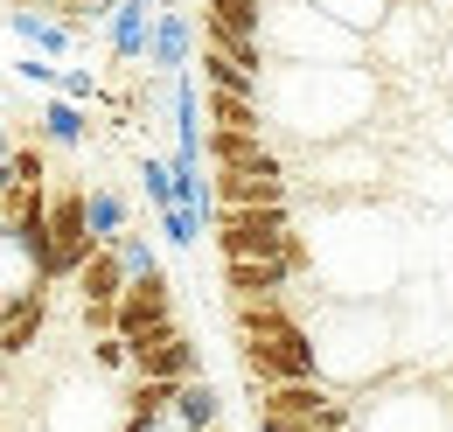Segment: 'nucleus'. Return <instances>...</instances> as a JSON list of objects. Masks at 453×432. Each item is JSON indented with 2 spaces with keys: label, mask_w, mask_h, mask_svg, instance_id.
I'll use <instances>...</instances> for the list:
<instances>
[{
  "label": "nucleus",
  "mask_w": 453,
  "mask_h": 432,
  "mask_svg": "<svg viewBox=\"0 0 453 432\" xmlns=\"http://www.w3.org/2000/svg\"><path fill=\"white\" fill-rule=\"evenodd\" d=\"M377 105H384V77L370 63H265V77H258L265 126H286L307 147L363 133Z\"/></svg>",
  "instance_id": "nucleus-1"
},
{
  "label": "nucleus",
  "mask_w": 453,
  "mask_h": 432,
  "mask_svg": "<svg viewBox=\"0 0 453 432\" xmlns=\"http://www.w3.org/2000/svg\"><path fill=\"white\" fill-rule=\"evenodd\" d=\"M258 50H265V63H363V35L307 0H265Z\"/></svg>",
  "instance_id": "nucleus-2"
},
{
  "label": "nucleus",
  "mask_w": 453,
  "mask_h": 432,
  "mask_svg": "<svg viewBox=\"0 0 453 432\" xmlns=\"http://www.w3.org/2000/svg\"><path fill=\"white\" fill-rule=\"evenodd\" d=\"M349 397H356V432H453V390L404 377V370L363 383Z\"/></svg>",
  "instance_id": "nucleus-3"
},
{
  "label": "nucleus",
  "mask_w": 453,
  "mask_h": 432,
  "mask_svg": "<svg viewBox=\"0 0 453 432\" xmlns=\"http://www.w3.org/2000/svg\"><path fill=\"white\" fill-rule=\"evenodd\" d=\"M210 244H217V258H280L300 244V216H293V203L210 210Z\"/></svg>",
  "instance_id": "nucleus-4"
},
{
  "label": "nucleus",
  "mask_w": 453,
  "mask_h": 432,
  "mask_svg": "<svg viewBox=\"0 0 453 432\" xmlns=\"http://www.w3.org/2000/svg\"><path fill=\"white\" fill-rule=\"evenodd\" d=\"M181 328V307H174V286L168 272H140V279H126V293L112 300V335L126 349H147V342H161Z\"/></svg>",
  "instance_id": "nucleus-5"
},
{
  "label": "nucleus",
  "mask_w": 453,
  "mask_h": 432,
  "mask_svg": "<svg viewBox=\"0 0 453 432\" xmlns=\"http://www.w3.org/2000/svg\"><path fill=\"white\" fill-rule=\"evenodd\" d=\"M91 258V223H84V181L50 189V258H42V286H63L70 272Z\"/></svg>",
  "instance_id": "nucleus-6"
},
{
  "label": "nucleus",
  "mask_w": 453,
  "mask_h": 432,
  "mask_svg": "<svg viewBox=\"0 0 453 432\" xmlns=\"http://www.w3.org/2000/svg\"><path fill=\"white\" fill-rule=\"evenodd\" d=\"M50 293L57 286H21L14 300H0V363H21V356H35L42 349V335H50Z\"/></svg>",
  "instance_id": "nucleus-7"
},
{
  "label": "nucleus",
  "mask_w": 453,
  "mask_h": 432,
  "mask_svg": "<svg viewBox=\"0 0 453 432\" xmlns=\"http://www.w3.org/2000/svg\"><path fill=\"white\" fill-rule=\"evenodd\" d=\"M265 203H293L286 167H217L210 174V210H265Z\"/></svg>",
  "instance_id": "nucleus-8"
},
{
  "label": "nucleus",
  "mask_w": 453,
  "mask_h": 432,
  "mask_svg": "<svg viewBox=\"0 0 453 432\" xmlns=\"http://www.w3.org/2000/svg\"><path fill=\"white\" fill-rule=\"evenodd\" d=\"M188 56H196V14L188 7H161L154 21H147V77H181L188 70Z\"/></svg>",
  "instance_id": "nucleus-9"
},
{
  "label": "nucleus",
  "mask_w": 453,
  "mask_h": 432,
  "mask_svg": "<svg viewBox=\"0 0 453 432\" xmlns=\"http://www.w3.org/2000/svg\"><path fill=\"white\" fill-rule=\"evenodd\" d=\"M126 370L133 377H161V383H188V377H203V342L188 328H174V335L147 342V349H126Z\"/></svg>",
  "instance_id": "nucleus-10"
},
{
  "label": "nucleus",
  "mask_w": 453,
  "mask_h": 432,
  "mask_svg": "<svg viewBox=\"0 0 453 432\" xmlns=\"http://www.w3.org/2000/svg\"><path fill=\"white\" fill-rule=\"evenodd\" d=\"M196 154L210 167H286L280 147H273V133H217V126H203Z\"/></svg>",
  "instance_id": "nucleus-11"
},
{
  "label": "nucleus",
  "mask_w": 453,
  "mask_h": 432,
  "mask_svg": "<svg viewBox=\"0 0 453 432\" xmlns=\"http://www.w3.org/2000/svg\"><path fill=\"white\" fill-rule=\"evenodd\" d=\"M147 21H154V0H112V14L98 21L119 70H133V63L147 56Z\"/></svg>",
  "instance_id": "nucleus-12"
},
{
  "label": "nucleus",
  "mask_w": 453,
  "mask_h": 432,
  "mask_svg": "<svg viewBox=\"0 0 453 432\" xmlns=\"http://www.w3.org/2000/svg\"><path fill=\"white\" fill-rule=\"evenodd\" d=\"M70 293H77V307H112L119 293H126V266L112 258V244H91V258L63 279Z\"/></svg>",
  "instance_id": "nucleus-13"
},
{
  "label": "nucleus",
  "mask_w": 453,
  "mask_h": 432,
  "mask_svg": "<svg viewBox=\"0 0 453 432\" xmlns=\"http://www.w3.org/2000/svg\"><path fill=\"white\" fill-rule=\"evenodd\" d=\"M258 432H349L356 426V397L335 390L328 405H314V412H251Z\"/></svg>",
  "instance_id": "nucleus-14"
},
{
  "label": "nucleus",
  "mask_w": 453,
  "mask_h": 432,
  "mask_svg": "<svg viewBox=\"0 0 453 432\" xmlns=\"http://www.w3.org/2000/svg\"><path fill=\"white\" fill-rule=\"evenodd\" d=\"M7 28H14V35H21L35 56H50V63L84 50V35H77V28H63L57 14H42V7H14V14H7Z\"/></svg>",
  "instance_id": "nucleus-15"
},
{
  "label": "nucleus",
  "mask_w": 453,
  "mask_h": 432,
  "mask_svg": "<svg viewBox=\"0 0 453 432\" xmlns=\"http://www.w3.org/2000/svg\"><path fill=\"white\" fill-rule=\"evenodd\" d=\"M217 419H224V397H217V383H210V377L174 383L168 426H181V432H217Z\"/></svg>",
  "instance_id": "nucleus-16"
},
{
  "label": "nucleus",
  "mask_w": 453,
  "mask_h": 432,
  "mask_svg": "<svg viewBox=\"0 0 453 432\" xmlns=\"http://www.w3.org/2000/svg\"><path fill=\"white\" fill-rule=\"evenodd\" d=\"M188 70H203V91H237V98H258V77H265V70L230 63V56L210 50V42H203V56H188Z\"/></svg>",
  "instance_id": "nucleus-17"
},
{
  "label": "nucleus",
  "mask_w": 453,
  "mask_h": 432,
  "mask_svg": "<svg viewBox=\"0 0 453 432\" xmlns=\"http://www.w3.org/2000/svg\"><path fill=\"white\" fill-rule=\"evenodd\" d=\"M203 112H210L217 133H273L258 98H237V91H203Z\"/></svg>",
  "instance_id": "nucleus-18"
},
{
  "label": "nucleus",
  "mask_w": 453,
  "mask_h": 432,
  "mask_svg": "<svg viewBox=\"0 0 453 432\" xmlns=\"http://www.w3.org/2000/svg\"><path fill=\"white\" fill-rule=\"evenodd\" d=\"M84 223H91V244H105V237H119V230L133 223V210H126V196H119V189L84 181Z\"/></svg>",
  "instance_id": "nucleus-19"
},
{
  "label": "nucleus",
  "mask_w": 453,
  "mask_h": 432,
  "mask_svg": "<svg viewBox=\"0 0 453 432\" xmlns=\"http://www.w3.org/2000/svg\"><path fill=\"white\" fill-rule=\"evenodd\" d=\"M35 126H42L50 147H84V140H91V119H84V105H70V98H50Z\"/></svg>",
  "instance_id": "nucleus-20"
},
{
  "label": "nucleus",
  "mask_w": 453,
  "mask_h": 432,
  "mask_svg": "<svg viewBox=\"0 0 453 432\" xmlns=\"http://www.w3.org/2000/svg\"><path fill=\"white\" fill-rule=\"evenodd\" d=\"M105 244H112V258L126 266V279H140V272H161V251H154V237H147V230H133V223H126L119 237H105Z\"/></svg>",
  "instance_id": "nucleus-21"
},
{
  "label": "nucleus",
  "mask_w": 453,
  "mask_h": 432,
  "mask_svg": "<svg viewBox=\"0 0 453 432\" xmlns=\"http://www.w3.org/2000/svg\"><path fill=\"white\" fill-rule=\"evenodd\" d=\"M154 230H161L168 244H181V251H196V244H203V210H181V203H168V210H154Z\"/></svg>",
  "instance_id": "nucleus-22"
},
{
  "label": "nucleus",
  "mask_w": 453,
  "mask_h": 432,
  "mask_svg": "<svg viewBox=\"0 0 453 432\" xmlns=\"http://www.w3.org/2000/svg\"><path fill=\"white\" fill-rule=\"evenodd\" d=\"M98 70H70V63H57V98H70V105H98Z\"/></svg>",
  "instance_id": "nucleus-23"
},
{
  "label": "nucleus",
  "mask_w": 453,
  "mask_h": 432,
  "mask_svg": "<svg viewBox=\"0 0 453 432\" xmlns=\"http://www.w3.org/2000/svg\"><path fill=\"white\" fill-rule=\"evenodd\" d=\"M140 189H147V210H168L174 203V181H168V161H161V154H140Z\"/></svg>",
  "instance_id": "nucleus-24"
},
{
  "label": "nucleus",
  "mask_w": 453,
  "mask_h": 432,
  "mask_svg": "<svg viewBox=\"0 0 453 432\" xmlns=\"http://www.w3.org/2000/svg\"><path fill=\"white\" fill-rule=\"evenodd\" d=\"M426 147L453 161V98H440V112H426Z\"/></svg>",
  "instance_id": "nucleus-25"
},
{
  "label": "nucleus",
  "mask_w": 453,
  "mask_h": 432,
  "mask_svg": "<svg viewBox=\"0 0 453 432\" xmlns=\"http://www.w3.org/2000/svg\"><path fill=\"white\" fill-rule=\"evenodd\" d=\"M84 349H91V370H105V377H126V342H119V335H91Z\"/></svg>",
  "instance_id": "nucleus-26"
},
{
  "label": "nucleus",
  "mask_w": 453,
  "mask_h": 432,
  "mask_svg": "<svg viewBox=\"0 0 453 432\" xmlns=\"http://www.w3.org/2000/svg\"><path fill=\"white\" fill-rule=\"evenodd\" d=\"M426 77H433L440 98H453V21L440 28V50H433V70H426Z\"/></svg>",
  "instance_id": "nucleus-27"
},
{
  "label": "nucleus",
  "mask_w": 453,
  "mask_h": 432,
  "mask_svg": "<svg viewBox=\"0 0 453 432\" xmlns=\"http://www.w3.org/2000/svg\"><path fill=\"white\" fill-rule=\"evenodd\" d=\"M14 77H21L28 91H57V63H50V56H35V50L14 63Z\"/></svg>",
  "instance_id": "nucleus-28"
},
{
  "label": "nucleus",
  "mask_w": 453,
  "mask_h": 432,
  "mask_svg": "<svg viewBox=\"0 0 453 432\" xmlns=\"http://www.w3.org/2000/svg\"><path fill=\"white\" fill-rule=\"evenodd\" d=\"M0 196H7V181H0Z\"/></svg>",
  "instance_id": "nucleus-29"
}]
</instances>
